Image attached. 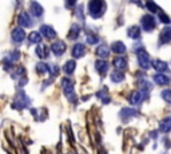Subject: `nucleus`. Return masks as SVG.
<instances>
[{"instance_id":"a211bd4d","label":"nucleus","mask_w":171,"mask_h":154,"mask_svg":"<svg viewBox=\"0 0 171 154\" xmlns=\"http://www.w3.org/2000/svg\"><path fill=\"white\" fill-rule=\"evenodd\" d=\"M96 55L100 56V58H107V56L110 55V48H108L106 44H100L96 48Z\"/></svg>"},{"instance_id":"7c9ffc66","label":"nucleus","mask_w":171,"mask_h":154,"mask_svg":"<svg viewBox=\"0 0 171 154\" xmlns=\"http://www.w3.org/2000/svg\"><path fill=\"white\" fill-rule=\"evenodd\" d=\"M98 42H99L98 36H95V35H88L87 36V43L88 44H96Z\"/></svg>"},{"instance_id":"f3484780","label":"nucleus","mask_w":171,"mask_h":154,"mask_svg":"<svg viewBox=\"0 0 171 154\" xmlns=\"http://www.w3.org/2000/svg\"><path fill=\"white\" fill-rule=\"evenodd\" d=\"M127 34L131 39H139L141 38V28H139L138 25H132V27L128 28Z\"/></svg>"},{"instance_id":"ddd939ff","label":"nucleus","mask_w":171,"mask_h":154,"mask_svg":"<svg viewBox=\"0 0 171 154\" xmlns=\"http://www.w3.org/2000/svg\"><path fill=\"white\" fill-rule=\"evenodd\" d=\"M114 66L118 68V70L123 71V70H126V67H127V62L123 56H118V58L114 59Z\"/></svg>"},{"instance_id":"bb28decb","label":"nucleus","mask_w":171,"mask_h":154,"mask_svg":"<svg viewBox=\"0 0 171 154\" xmlns=\"http://www.w3.org/2000/svg\"><path fill=\"white\" fill-rule=\"evenodd\" d=\"M42 40V36L39 32H31L30 34V42L31 43H39Z\"/></svg>"},{"instance_id":"6e6552de","label":"nucleus","mask_w":171,"mask_h":154,"mask_svg":"<svg viewBox=\"0 0 171 154\" xmlns=\"http://www.w3.org/2000/svg\"><path fill=\"white\" fill-rule=\"evenodd\" d=\"M18 22L20 25H23V27H31V25H32V20H31L30 15L25 13V12H22L20 15H19Z\"/></svg>"},{"instance_id":"9b49d317","label":"nucleus","mask_w":171,"mask_h":154,"mask_svg":"<svg viewBox=\"0 0 171 154\" xmlns=\"http://www.w3.org/2000/svg\"><path fill=\"white\" fill-rule=\"evenodd\" d=\"M152 66L155 68L156 71H159V73H164V71L169 70V64L166 63V62H162V61H154L152 62Z\"/></svg>"},{"instance_id":"412c9836","label":"nucleus","mask_w":171,"mask_h":154,"mask_svg":"<svg viewBox=\"0 0 171 154\" xmlns=\"http://www.w3.org/2000/svg\"><path fill=\"white\" fill-rule=\"evenodd\" d=\"M123 79H124V75H123V73H122L120 70H116V71H114V73L111 74V81L115 82V83L122 82Z\"/></svg>"},{"instance_id":"2f4dec72","label":"nucleus","mask_w":171,"mask_h":154,"mask_svg":"<svg viewBox=\"0 0 171 154\" xmlns=\"http://www.w3.org/2000/svg\"><path fill=\"white\" fill-rule=\"evenodd\" d=\"M159 19H161V22L163 23V24H169L170 23V19H169V16L166 15V13H163V12H159Z\"/></svg>"},{"instance_id":"f03ea898","label":"nucleus","mask_w":171,"mask_h":154,"mask_svg":"<svg viewBox=\"0 0 171 154\" xmlns=\"http://www.w3.org/2000/svg\"><path fill=\"white\" fill-rule=\"evenodd\" d=\"M142 27H143L144 31H147V32H150V31H152L154 28L156 27V22H155V18H154L152 15H144L143 18H142Z\"/></svg>"},{"instance_id":"b1692460","label":"nucleus","mask_w":171,"mask_h":154,"mask_svg":"<svg viewBox=\"0 0 171 154\" xmlns=\"http://www.w3.org/2000/svg\"><path fill=\"white\" fill-rule=\"evenodd\" d=\"M75 67H76L75 61H68L67 63L64 64V71L67 74H72L74 71H75Z\"/></svg>"},{"instance_id":"f8f14e48","label":"nucleus","mask_w":171,"mask_h":154,"mask_svg":"<svg viewBox=\"0 0 171 154\" xmlns=\"http://www.w3.org/2000/svg\"><path fill=\"white\" fill-rule=\"evenodd\" d=\"M171 40V27H164L161 32V43H169Z\"/></svg>"},{"instance_id":"9d476101","label":"nucleus","mask_w":171,"mask_h":154,"mask_svg":"<svg viewBox=\"0 0 171 154\" xmlns=\"http://www.w3.org/2000/svg\"><path fill=\"white\" fill-rule=\"evenodd\" d=\"M86 54V47L83 44H75L72 48V55L74 58H82Z\"/></svg>"},{"instance_id":"2eb2a0df","label":"nucleus","mask_w":171,"mask_h":154,"mask_svg":"<svg viewBox=\"0 0 171 154\" xmlns=\"http://www.w3.org/2000/svg\"><path fill=\"white\" fill-rule=\"evenodd\" d=\"M154 81H155V83L161 84V86H164V84L170 83L169 76L163 75V74H156V75H154Z\"/></svg>"},{"instance_id":"393cba45","label":"nucleus","mask_w":171,"mask_h":154,"mask_svg":"<svg viewBox=\"0 0 171 154\" xmlns=\"http://www.w3.org/2000/svg\"><path fill=\"white\" fill-rule=\"evenodd\" d=\"M36 54L39 55V58H47L48 55V50L45 46H39L38 48H36Z\"/></svg>"},{"instance_id":"4468645a","label":"nucleus","mask_w":171,"mask_h":154,"mask_svg":"<svg viewBox=\"0 0 171 154\" xmlns=\"http://www.w3.org/2000/svg\"><path fill=\"white\" fill-rule=\"evenodd\" d=\"M31 12H32L33 16H36V18H40V16L43 15V7L39 3L33 1L32 4H31Z\"/></svg>"},{"instance_id":"20e7f679","label":"nucleus","mask_w":171,"mask_h":154,"mask_svg":"<svg viewBox=\"0 0 171 154\" xmlns=\"http://www.w3.org/2000/svg\"><path fill=\"white\" fill-rule=\"evenodd\" d=\"M62 84H63V88H64V94L71 99V102H75L76 96L74 95V84H72V82H71L68 78H64L63 82H62Z\"/></svg>"},{"instance_id":"dca6fc26","label":"nucleus","mask_w":171,"mask_h":154,"mask_svg":"<svg viewBox=\"0 0 171 154\" xmlns=\"http://www.w3.org/2000/svg\"><path fill=\"white\" fill-rule=\"evenodd\" d=\"M111 50L116 54H124L126 52V46L122 42H114L112 46H111Z\"/></svg>"},{"instance_id":"1a4fd4ad","label":"nucleus","mask_w":171,"mask_h":154,"mask_svg":"<svg viewBox=\"0 0 171 154\" xmlns=\"http://www.w3.org/2000/svg\"><path fill=\"white\" fill-rule=\"evenodd\" d=\"M24 36H25V32L22 30V28H15L12 31V40L15 43H20V42L24 40Z\"/></svg>"},{"instance_id":"473e14b6","label":"nucleus","mask_w":171,"mask_h":154,"mask_svg":"<svg viewBox=\"0 0 171 154\" xmlns=\"http://www.w3.org/2000/svg\"><path fill=\"white\" fill-rule=\"evenodd\" d=\"M82 10H83V5H79L78 7V16L80 19H83V12H82Z\"/></svg>"},{"instance_id":"39448f33","label":"nucleus","mask_w":171,"mask_h":154,"mask_svg":"<svg viewBox=\"0 0 171 154\" xmlns=\"http://www.w3.org/2000/svg\"><path fill=\"white\" fill-rule=\"evenodd\" d=\"M144 98H146V94H144V88H142V90L135 91V93L132 94V96H131V103H132V105H139Z\"/></svg>"},{"instance_id":"cd10ccee","label":"nucleus","mask_w":171,"mask_h":154,"mask_svg":"<svg viewBox=\"0 0 171 154\" xmlns=\"http://www.w3.org/2000/svg\"><path fill=\"white\" fill-rule=\"evenodd\" d=\"M146 5H147V8H149L151 12H158V11H159V7L152 1V0H147V4Z\"/></svg>"},{"instance_id":"0eeeda50","label":"nucleus","mask_w":171,"mask_h":154,"mask_svg":"<svg viewBox=\"0 0 171 154\" xmlns=\"http://www.w3.org/2000/svg\"><path fill=\"white\" fill-rule=\"evenodd\" d=\"M40 34L43 36H45V38L48 39H52L56 36V32L55 30H54L52 27H50V25H42L40 27Z\"/></svg>"},{"instance_id":"f257e3e1","label":"nucleus","mask_w":171,"mask_h":154,"mask_svg":"<svg viewBox=\"0 0 171 154\" xmlns=\"http://www.w3.org/2000/svg\"><path fill=\"white\" fill-rule=\"evenodd\" d=\"M104 8H106L104 0H91L88 4V11L92 18H99L104 12Z\"/></svg>"},{"instance_id":"c756f323","label":"nucleus","mask_w":171,"mask_h":154,"mask_svg":"<svg viewBox=\"0 0 171 154\" xmlns=\"http://www.w3.org/2000/svg\"><path fill=\"white\" fill-rule=\"evenodd\" d=\"M162 98H163L166 102L171 103V90H164L163 93H162Z\"/></svg>"},{"instance_id":"6ab92c4d","label":"nucleus","mask_w":171,"mask_h":154,"mask_svg":"<svg viewBox=\"0 0 171 154\" xmlns=\"http://www.w3.org/2000/svg\"><path fill=\"white\" fill-rule=\"evenodd\" d=\"M95 67L100 74H104V73H107V70H108V63L106 61H96Z\"/></svg>"},{"instance_id":"5701e85b","label":"nucleus","mask_w":171,"mask_h":154,"mask_svg":"<svg viewBox=\"0 0 171 154\" xmlns=\"http://www.w3.org/2000/svg\"><path fill=\"white\" fill-rule=\"evenodd\" d=\"M161 130L163 133H169L171 130V118H166L161 122Z\"/></svg>"},{"instance_id":"72a5a7b5","label":"nucleus","mask_w":171,"mask_h":154,"mask_svg":"<svg viewBox=\"0 0 171 154\" xmlns=\"http://www.w3.org/2000/svg\"><path fill=\"white\" fill-rule=\"evenodd\" d=\"M59 73V70H58V67L56 66H54L52 67V70H51V74H52V75H56V74Z\"/></svg>"},{"instance_id":"a878e982","label":"nucleus","mask_w":171,"mask_h":154,"mask_svg":"<svg viewBox=\"0 0 171 154\" xmlns=\"http://www.w3.org/2000/svg\"><path fill=\"white\" fill-rule=\"evenodd\" d=\"M36 70H38L39 74H47L48 71H50V70H48V66L45 63H43V62L36 64Z\"/></svg>"},{"instance_id":"7ed1b4c3","label":"nucleus","mask_w":171,"mask_h":154,"mask_svg":"<svg viewBox=\"0 0 171 154\" xmlns=\"http://www.w3.org/2000/svg\"><path fill=\"white\" fill-rule=\"evenodd\" d=\"M138 62H139V66L143 68V70H149L150 68V63H151L150 56L143 48L138 51Z\"/></svg>"},{"instance_id":"423d86ee","label":"nucleus","mask_w":171,"mask_h":154,"mask_svg":"<svg viewBox=\"0 0 171 154\" xmlns=\"http://www.w3.org/2000/svg\"><path fill=\"white\" fill-rule=\"evenodd\" d=\"M51 50H52V52L56 54V55H62V54L65 51V43L62 40L55 42V43L51 46Z\"/></svg>"},{"instance_id":"c85d7f7f","label":"nucleus","mask_w":171,"mask_h":154,"mask_svg":"<svg viewBox=\"0 0 171 154\" xmlns=\"http://www.w3.org/2000/svg\"><path fill=\"white\" fill-rule=\"evenodd\" d=\"M98 96H99V98H102L103 103H108V102H110V98L106 95V88H103L100 93H98Z\"/></svg>"},{"instance_id":"aec40b11","label":"nucleus","mask_w":171,"mask_h":154,"mask_svg":"<svg viewBox=\"0 0 171 154\" xmlns=\"http://www.w3.org/2000/svg\"><path fill=\"white\" fill-rule=\"evenodd\" d=\"M79 34H80V27H79L78 24H74L72 27H71L70 32H68V38L70 39H76L79 36Z\"/></svg>"},{"instance_id":"4be33fe9","label":"nucleus","mask_w":171,"mask_h":154,"mask_svg":"<svg viewBox=\"0 0 171 154\" xmlns=\"http://www.w3.org/2000/svg\"><path fill=\"white\" fill-rule=\"evenodd\" d=\"M136 115H138V113L132 109H123L120 111V117L123 119H127V118H130V117H136Z\"/></svg>"}]
</instances>
